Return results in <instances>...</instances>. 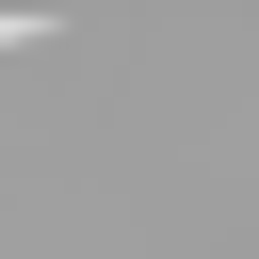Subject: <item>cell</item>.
I'll return each mask as SVG.
<instances>
[{
    "label": "cell",
    "mask_w": 259,
    "mask_h": 259,
    "mask_svg": "<svg viewBox=\"0 0 259 259\" xmlns=\"http://www.w3.org/2000/svg\"><path fill=\"white\" fill-rule=\"evenodd\" d=\"M16 49H65V32H49V16H0V65H16Z\"/></svg>",
    "instance_id": "1"
}]
</instances>
